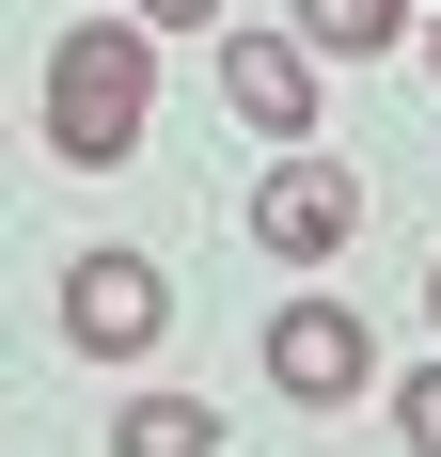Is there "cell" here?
Instances as JSON below:
<instances>
[{
	"instance_id": "obj_1",
	"label": "cell",
	"mask_w": 441,
	"mask_h": 457,
	"mask_svg": "<svg viewBox=\"0 0 441 457\" xmlns=\"http://www.w3.org/2000/svg\"><path fill=\"white\" fill-rule=\"evenodd\" d=\"M142 95H158V32H142V16H79V32L47 47V142H63L79 174L142 158Z\"/></svg>"
},
{
	"instance_id": "obj_2",
	"label": "cell",
	"mask_w": 441,
	"mask_h": 457,
	"mask_svg": "<svg viewBox=\"0 0 441 457\" xmlns=\"http://www.w3.org/2000/svg\"><path fill=\"white\" fill-rule=\"evenodd\" d=\"M158 331H174L158 253H79V269H63V347H79V363H142Z\"/></svg>"
},
{
	"instance_id": "obj_3",
	"label": "cell",
	"mask_w": 441,
	"mask_h": 457,
	"mask_svg": "<svg viewBox=\"0 0 441 457\" xmlns=\"http://www.w3.org/2000/svg\"><path fill=\"white\" fill-rule=\"evenodd\" d=\"M253 237L284 253V269L347 253V237H362V174H347V158H315V142H284V158H268V189H253Z\"/></svg>"
},
{
	"instance_id": "obj_4",
	"label": "cell",
	"mask_w": 441,
	"mask_h": 457,
	"mask_svg": "<svg viewBox=\"0 0 441 457\" xmlns=\"http://www.w3.org/2000/svg\"><path fill=\"white\" fill-rule=\"evenodd\" d=\"M268 378H284L300 411H347V395H379V331H362L347 300H284V316H268Z\"/></svg>"
},
{
	"instance_id": "obj_5",
	"label": "cell",
	"mask_w": 441,
	"mask_h": 457,
	"mask_svg": "<svg viewBox=\"0 0 441 457\" xmlns=\"http://www.w3.org/2000/svg\"><path fill=\"white\" fill-rule=\"evenodd\" d=\"M220 95L253 142H315V47L300 32H220Z\"/></svg>"
},
{
	"instance_id": "obj_6",
	"label": "cell",
	"mask_w": 441,
	"mask_h": 457,
	"mask_svg": "<svg viewBox=\"0 0 441 457\" xmlns=\"http://www.w3.org/2000/svg\"><path fill=\"white\" fill-rule=\"evenodd\" d=\"M111 457H220V395H127Z\"/></svg>"
},
{
	"instance_id": "obj_7",
	"label": "cell",
	"mask_w": 441,
	"mask_h": 457,
	"mask_svg": "<svg viewBox=\"0 0 441 457\" xmlns=\"http://www.w3.org/2000/svg\"><path fill=\"white\" fill-rule=\"evenodd\" d=\"M410 32V0H300V47H347V63H362V47H395Z\"/></svg>"
},
{
	"instance_id": "obj_8",
	"label": "cell",
	"mask_w": 441,
	"mask_h": 457,
	"mask_svg": "<svg viewBox=\"0 0 441 457\" xmlns=\"http://www.w3.org/2000/svg\"><path fill=\"white\" fill-rule=\"evenodd\" d=\"M395 426H410V457H441V363H426V378H395Z\"/></svg>"
},
{
	"instance_id": "obj_9",
	"label": "cell",
	"mask_w": 441,
	"mask_h": 457,
	"mask_svg": "<svg viewBox=\"0 0 441 457\" xmlns=\"http://www.w3.org/2000/svg\"><path fill=\"white\" fill-rule=\"evenodd\" d=\"M142 32H220V0H127Z\"/></svg>"
},
{
	"instance_id": "obj_10",
	"label": "cell",
	"mask_w": 441,
	"mask_h": 457,
	"mask_svg": "<svg viewBox=\"0 0 441 457\" xmlns=\"http://www.w3.org/2000/svg\"><path fill=\"white\" fill-rule=\"evenodd\" d=\"M426 316H441V269H426Z\"/></svg>"
},
{
	"instance_id": "obj_11",
	"label": "cell",
	"mask_w": 441,
	"mask_h": 457,
	"mask_svg": "<svg viewBox=\"0 0 441 457\" xmlns=\"http://www.w3.org/2000/svg\"><path fill=\"white\" fill-rule=\"evenodd\" d=\"M426 63H441V32H426Z\"/></svg>"
}]
</instances>
